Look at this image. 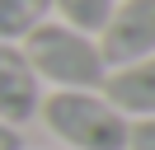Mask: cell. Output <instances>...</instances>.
I'll return each mask as SVG.
<instances>
[{
	"instance_id": "obj_3",
	"label": "cell",
	"mask_w": 155,
	"mask_h": 150,
	"mask_svg": "<svg viewBox=\"0 0 155 150\" xmlns=\"http://www.w3.org/2000/svg\"><path fill=\"white\" fill-rule=\"evenodd\" d=\"M94 42H99V56L108 70L155 56V0H113Z\"/></svg>"
},
{
	"instance_id": "obj_8",
	"label": "cell",
	"mask_w": 155,
	"mask_h": 150,
	"mask_svg": "<svg viewBox=\"0 0 155 150\" xmlns=\"http://www.w3.org/2000/svg\"><path fill=\"white\" fill-rule=\"evenodd\" d=\"M127 150H155V117L127 122Z\"/></svg>"
},
{
	"instance_id": "obj_2",
	"label": "cell",
	"mask_w": 155,
	"mask_h": 150,
	"mask_svg": "<svg viewBox=\"0 0 155 150\" xmlns=\"http://www.w3.org/2000/svg\"><path fill=\"white\" fill-rule=\"evenodd\" d=\"M38 117L71 150H127V117L99 89H52Z\"/></svg>"
},
{
	"instance_id": "obj_1",
	"label": "cell",
	"mask_w": 155,
	"mask_h": 150,
	"mask_svg": "<svg viewBox=\"0 0 155 150\" xmlns=\"http://www.w3.org/2000/svg\"><path fill=\"white\" fill-rule=\"evenodd\" d=\"M19 47L28 56V66L38 70V80L52 84V89H99L108 75L104 56H99V42L89 33H80V28L57 24V19L38 24Z\"/></svg>"
},
{
	"instance_id": "obj_4",
	"label": "cell",
	"mask_w": 155,
	"mask_h": 150,
	"mask_svg": "<svg viewBox=\"0 0 155 150\" xmlns=\"http://www.w3.org/2000/svg\"><path fill=\"white\" fill-rule=\"evenodd\" d=\"M42 108V80L19 42H0V122L19 131Z\"/></svg>"
},
{
	"instance_id": "obj_5",
	"label": "cell",
	"mask_w": 155,
	"mask_h": 150,
	"mask_svg": "<svg viewBox=\"0 0 155 150\" xmlns=\"http://www.w3.org/2000/svg\"><path fill=\"white\" fill-rule=\"evenodd\" d=\"M99 94H104L127 122L155 117V56H141V61H132V66L108 70L104 84H99Z\"/></svg>"
},
{
	"instance_id": "obj_6",
	"label": "cell",
	"mask_w": 155,
	"mask_h": 150,
	"mask_svg": "<svg viewBox=\"0 0 155 150\" xmlns=\"http://www.w3.org/2000/svg\"><path fill=\"white\" fill-rule=\"evenodd\" d=\"M52 19V0H0V42H24Z\"/></svg>"
},
{
	"instance_id": "obj_7",
	"label": "cell",
	"mask_w": 155,
	"mask_h": 150,
	"mask_svg": "<svg viewBox=\"0 0 155 150\" xmlns=\"http://www.w3.org/2000/svg\"><path fill=\"white\" fill-rule=\"evenodd\" d=\"M52 9H57V24L80 28V33L94 38L99 28H104L108 9H113V0H52Z\"/></svg>"
},
{
	"instance_id": "obj_9",
	"label": "cell",
	"mask_w": 155,
	"mask_h": 150,
	"mask_svg": "<svg viewBox=\"0 0 155 150\" xmlns=\"http://www.w3.org/2000/svg\"><path fill=\"white\" fill-rule=\"evenodd\" d=\"M0 150H24L19 131H14V127H5V122H0Z\"/></svg>"
}]
</instances>
